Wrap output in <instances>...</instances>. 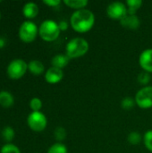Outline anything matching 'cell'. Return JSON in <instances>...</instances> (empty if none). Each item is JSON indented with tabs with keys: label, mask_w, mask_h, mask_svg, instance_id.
<instances>
[{
	"label": "cell",
	"mask_w": 152,
	"mask_h": 153,
	"mask_svg": "<svg viewBox=\"0 0 152 153\" xmlns=\"http://www.w3.org/2000/svg\"><path fill=\"white\" fill-rule=\"evenodd\" d=\"M95 24V15L89 9L75 11L70 17V25L79 33L90 31Z\"/></svg>",
	"instance_id": "6da1fadb"
},
{
	"label": "cell",
	"mask_w": 152,
	"mask_h": 153,
	"mask_svg": "<svg viewBox=\"0 0 152 153\" xmlns=\"http://www.w3.org/2000/svg\"><path fill=\"white\" fill-rule=\"evenodd\" d=\"M89 42L83 38L70 39L65 46V54L70 59H76L83 56L89 51Z\"/></svg>",
	"instance_id": "7a4b0ae2"
},
{
	"label": "cell",
	"mask_w": 152,
	"mask_h": 153,
	"mask_svg": "<svg viewBox=\"0 0 152 153\" xmlns=\"http://www.w3.org/2000/svg\"><path fill=\"white\" fill-rule=\"evenodd\" d=\"M60 32L58 23L53 20H45L39 27V35L47 42L55 41L59 37Z\"/></svg>",
	"instance_id": "3957f363"
},
{
	"label": "cell",
	"mask_w": 152,
	"mask_h": 153,
	"mask_svg": "<svg viewBox=\"0 0 152 153\" xmlns=\"http://www.w3.org/2000/svg\"><path fill=\"white\" fill-rule=\"evenodd\" d=\"M18 34L22 41L25 43H31L39 35V28L36 23L28 20L21 24Z\"/></svg>",
	"instance_id": "277c9868"
},
{
	"label": "cell",
	"mask_w": 152,
	"mask_h": 153,
	"mask_svg": "<svg viewBox=\"0 0 152 153\" xmlns=\"http://www.w3.org/2000/svg\"><path fill=\"white\" fill-rule=\"evenodd\" d=\"M28 70V64L20 58L12 60L7 65L6 73L10 79L19 80L24 76Z\"/></svg>",
	"instance_id": "5b68a950"
},
{
	"label": "cell",
	"mask_w": 152,
	"mask_h": 153,
	"mask_svg": "<svg viewBox=\"0 0 152 153\" xmlns=\"http://www.w3.org/2000/svg\"><path fill=\"white\" fill-rule=\"evenodd\" d=\"M27 124L29 127L34 132H42L47 126V119L46 116L41 112H31L27 117Z\"/></svg>",
	"instance_id": "8992f818"
},
{
	"label": "cell",
	"mask_w": 152,
	"mask_h": 153,
	"mask_svg": "<svg viewBox=\"0 0 152 153\" xmlns=\"http://www.w3.org/2000/svg\"><path fill=\"white\" fill-rule=\"evenodd\" d=\"M136 105L142 109L152 108V86H145L139 90L135 95Z\"/></svg>",
	"instance_id": "52a82bcc"
},
{
	"label": "cell",
	"mask_w": 152,
	"mask_h": 153,
	"mask_svg": "<svg viewBox=\"0 0 152 153\" xmlns=\"http://www.w3.org/2000/svg\"><path fill=\"white\" fill-rule=\"evenodd\" d=\"M107 14L110 19L119 22L128 14L126 4L122 2H113L107 7Z\"/></svg>",
	"instance_id": "ba28073f"
},
{
	"label": "cell",
	"mask_w": 152,
	"mask_h": 153,
	"mask_svg": "<svg viewBox=\"0 0 152 153\" xmlns=\"http://www.w3.org/2000/svg\"><path fill=\"white\" fill-rule=\"evenodd\" d=\"M64 78V72L62 69L51 66L45 72V80L50 84H56Z\"/></svg>",
	"instance_id": "9c48e42d"
},
{
	"label": "cell",
	"mask_w": 152,
	"mask_h": 153,
	"mask_svg": "<svg viewBox=\"0 0 152 153\" xmlns=\"http://www.w3.org/2000/svg\"><path fill=\"white\" fill-rule=\"evenodd\" d=\"M142 69L147 73H152V48H147L142 52L139 57Z\"/></svg>",
	"instance_id": "30bf717a"
},
{
	"label": "cell",
	"mask_w": 152,
	"mask_h": 153,
	"mask_svg": "<svg viewBox=\"0 0 152 153\" xmlns=\"http://www.w3.org/2000/svg\"><path fill=\"white\" fill-rule=\"evenodd\" d=\"M120 24L126 30H135L140 28L141 21L136 14H127L120 21Z\"/></svg>",
	"instance_id": "8fae6325"
},
{
	"label": "cell",
	"mask_w": 152,
	"mask_h": 153,
	"mask_svg": "<svg viewBox=\"0 0 152 153\" xmlns=\"http://www.w3.org/2000/svg\"><path fill=\"white\" fill-rule=\"evenodd\" d=\"M22 14L25 18L30 20L39 14V6L36 3L28 2L22 7Z\"/></svg>",
	"instance_id": "7c38bea8"
},
{
	"label": "cell",
	"mask_w": 152,
	"mask_h": 153,
	"mask_svg": "<svg viewBox=\"0 0 152 153\" xmlns=\"http://www.w3.org/2000/svg\"><path fill=\"white\" fill-rule=\"evenodd\" d=\"M70 60L71 59L66 56V54H57L52 57L51 65L53 67H56L63 70L65 67L68 65Z\"/></svg>",
	"instance_id": "4fadbf2b"
},
{
	"label": "cell",
	"mask_w": 152,
	"mask_h": 153,
	"mask_svg": "<svg viewBox=\"0 0 152 153\" xmlns=\"http://www.w3.org/2000/svg\"><path fill=\"white\" fill-rule=\"evenodd\" d=\"M14 103V98L13 94L7 91H0V106L4 108H11Z\"/></svg>",
	"instance_id": "5bb4252c"
},
{
	"label": "cell",
	"mask_w": 152,
	"mask_h": 153,
	"mask_svg": "<svg viewBox=\"0 0 152 153\" xmlns=\"http://www.w3.org/2000/svg\"><path fill=\"white\" fill-rule=\"evenodd\" d=\"M28 70L34 75H40L45 72V66L39 60H31L28 63Z\"/></svg>",
	"instance_id": "9a60e30c"
},
{
	"label": "cell",
	"mask_w": 152,
	"mask_h": 153,
	"mask_svg": "<svg viewBox=\"0 0 152 153\" xmlns=\"http://www.w3.org/2000/svg\"><path fill=\"white\" fill-rule=\"evenodd\" d=\"M64 4L66 6H68L69 8L78 11V10L85 9V7L88 5L89 2L87 0H65Z\"/></svg>",
	"instance_id": "2e32d148"
},
{
	"label": "cell",
	"mask_w": 152,
	"mask_h": 153,
	"mask_svg": "<svg viewBox=\"0 0 152 153\" xmlns=\"http://www.w3.org/2000/svg\"><path fill=\"white\" fill-rule=\"evenodd\" d=\"M143 2L142 0H127L125 4L127 7L128 14H135L137 11L142 7Z\"/></svg>",
	"instance_id": "e0dca14e"
},
{
	"label": "cell",
	"mask_w": 152,
	"mask_h": 153,
	"mask_svg": "<svg viewBox=\"0 0 152 153\" xmlns=\"http://www.w3.org/2000/svg\"><path fill=\"white\" fill-rule=\"evenodd\" d=\"M1 136L3 138L4 141H5L6 143H11L15 136V132L13 130V128L12 126H5L3 128L2 132H1Z\"/></svg>",
	"instance_id": "ac0fdd59"
},
{
	"label": "cell",
	"mask_w": 152,
	"mask_h": 153,
	"mask_svg": "<svg viewBox=\"0 0 152 153\" xmlns=\"http://www.w3.org/2000/svg\"><path fill=\"white\" fill-rule=\"evenodd\" d=\"M143 140L142 134L138 132H132L127 136V141L131 145H138Z\"/></svg>",
	"instance_id": "d6986e66"
},
{
	"label": "cell",
	"mask_w": 152,
	"mask_h": 153,
	"mask_svg": "<svg viewBox=\"0 0 152 153\" xmlns=\"http://www.w3.org/2000/svg\"><path fill=\"white\" fill-rule=\"evenodd\" d=\"M47 153H68L67 147L62 143H56L49 147Z\"/></svg>",
	"instance_id": "ffe728a7"
},
{
	"label": "cell",
	"mask_w": 152,
	"mask_h": 153,
	"mask_svg": "<svg viewBox=\"0 0 152 153\" xmlns=\"http://www.w3.org/2000/svg\"><path fill=\"white\" fill-rule=\"evenodd\" d=\"M136 105L135 100L131 97H125L121 101V108L125 110H131Z\"/></svg>",
	"instance_id": "44dd1931"
},
{
	"label": "cell",
	"mask_w": 152,
	"mask_h": 153,
	"mask_svg": "<svg viewBox=\"0 0 152 153\" xmlns=\"http://www.w3.org/2000/svg\"><path fill=\"white\" fill-rule=\"evenodd\" d=\"M54 136H55V139L57 141V143L63 142L66 138V131H65V129L64 127H62V126L56 127L55 132H54Z\"/></svg>",
	"instance_id": "7402d4cb"
},
{
	"label": "cell",
	"mask_w": 152,
	"mask_h": 153,
	"mask_svg": "<svg viewBox=\"0 0 152 153\" xmlns=\"http://www.w3.org/2000/svg\"><path fill=\"white\" fill-rule=\"evenodd\" d=\"M0 153H21L20 149L13 143H5L2 146Z\"/></svg>",
	"instance_id": "603a6c76"
},
{
	"label": "cell",
	"mask_w": 152,
	"mask_h": 153,
	"mask_svg": "<svg viewBox=\"0 0 152 153\" xmlns=\"http://www.w3.org/2000/svg\"><path fill=\"white\" fill-rule=\"evenodd\" d=\"M137 81L139 82L140 84L144 85V87L147 86V84L151 82V74H150V73H147L145 71L141 72L137 76Z\"/></svg>",
	"instance_id": "cb8c5ba5"
},
{
	"label": "cell",
	"mask_w": 152,
	"mask_h": 153,
	"mask_svg": "<svg viewBox=\"0 0 152 153\" xmlns=\"http://www.w3.org/2000/svg\"><path fill=\"white\" fill-rule=\"evenodd\" d=\"M30 108L33 112L40 111L42 108V101L39 98H32L30 101Z\"/></svg>",
	"instance_id": "d4e9b609"
},
{
	"label": "cell",
	"mask_w": 152,
	"mask_h": 153,
	"mask_svg": "<svg viewBox=\"0 0 152 153\" xmlns=\"http://www.w3.org/2000/svg\"><path fill=\"white\" fill-rule=\"evenodd\" d=\"M143 143L148 151L152 152V130H149L143 136Z\"/></svg>",
	"instance_id": "484cf974"
},
{
	"label": "cell",
	"mask_w": 152,
	"mask_h": 153,
	"mask_svg": "<svg viewBox=\"0 0 152 153\" xmlns=\"http://www.w3.org/2000/svg\"><path fill=\"white\" fill-rule=\"evenodd\" d=\"M43 3L50 7H56L61 4L60 0H44Z\"/></svg>",
	"instance_id": "4316f807"
},
{
	"label": "cell",
	"mask_w": 152,
	"mask_h": 153,
	"mask_svg": "<svg viewBox=\"0 0 152 153\" xmlns=\"http://www.w3.org/2000/svg\"><path fill=\"white\" fill-rule=\"evenodd\" d=\"M58 27L60 29L61 31H65V30H67L68 27H69V24L66 21H60L58 22Z\"/></svg>",
	"instance_id": "83f0119b"
},
{
	"label": "cell",
	"mask_w": 152,
	"mask_h": 153,
	"mask_svg": "<svg viewBox=\"0 0 152 153\" xmlns=\"http://www.w3.org/2000/svg\"><path fill=\"white\" fill-rule=\"evenodd\" d=\"M5 46V39L2 37H0V48H3Z\"/></svg>",
	"instance_id": "f1b7e54d"
},
{
	"label": "cell",
	"mask_w": 152,
	"mask_h": 153,
	"mask_svg": "<svg viewBox=\"0 0 152 153\" xmlns=\"http://www.w3.org/2000/svg\"><path fill=\"white\" fill-rule=\"evenodd\" d=\"M0 19H1V13H0Z\"/></svg>",
	"instance_id": "f546056e"
}]
</instances>
